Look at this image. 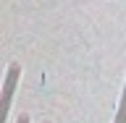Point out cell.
Wrapping results in <instances>:
<instances>
[{"mask_svg": "<svg viewBox=\"0 0 126 123\" xmlns=\"http://www.w3.org/2000/svg\"><path fill=\"white\" fill-rule=\"evenodd\" d=\"M18 123H29V118H26V115H21V118H18Z\"/></svg>", "mask_w": 126, "mask_h": 123, "instance_id": "3957f363", "label": "cell"}, {"mask_svg": "<svg viewBox=\"0 0 126 123\" xmlns=\"http://www.w3.org/2000/svg\"><path fill=\"white\" fill-rule=\"evenodd\" d=\"M124 121H126V92H124V100H121V113H118L116 123H124Z\"/></svg>", "mask_w": 126, "mask_h": 123, "instance_id": "7a4b0ae2", "label": "cell"}, {"mask_svg": "<svg viewBox=\"0 0 126 123\" xmlns=\"http://www.w3.org/2000/svg\"><path fill=\"white\" fill-rule=\"evenodd\" d=\"M16 81H18V66L8 71V79H5V86H3V115H8V108H11V94L16 89Z\"/></svg>", "mask_w": 126, "mask_h": 123, "instance_id": "6da1fadb", "label": "cell"}]
</instances>
